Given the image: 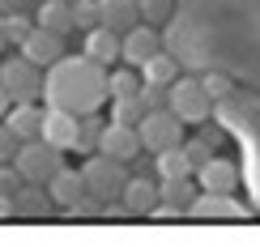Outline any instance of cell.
Here are the masks:
<instances>
[{"label": "cell", "instance_id": "cell-1", "mask_svg": "<svg viewBox=\"0 0 260 247\" xmlns=\"http://www.w3.org/2000/svg\"><path fill=\"white\" fill-rule=\"evenodd\" d=\"M43 102L73 115H90L107 102V68L90 56H60L43 73Z\"/></svg>", "mask_w": 260, "mask_h": 247}, {"label": "cell", "instance_id": "cell-2", "mask_svg": "<svg viewBox=\"0 0 260 247\" xmlns=\"http://www.w3.org/2000/svg\"><path fill=\"white\" fill-rule=\"evenodd\" d=\"M13 166H17V175L26 179V184H47V179L64 166V149H56L51 141L35 136V141H21V145H17Z\"/></svg>", "mask_w": 260, "mask_h": 247}, {"label": "cell", "instance_id": "cell-3", "mask_svg": "<svg viewBox=\"0 0 260 247\" xmlns=\"http://www.w3.org/2000/svg\"><path fill=\"white\" fill-rule=\"evenodd\" d=\"M137 136H141V149L162 154V149H171V145H183V120L171 111V107H154V111L141 115Z\"/></svg>", "mask_w": 260, "mask_h": 247}, {"label": "cell", "instance_id": "cell-4", "mask_svg": "<svg viewBox=\"0 0 260 247\" xmlns=\"http://www.w3.org/2000/svg\"><path fill=\"white\" fill-rule=\"evenodd\" d=\"M81 179H85V192L107 205V200H120V192L128 184V170H124V162H115L107 154H90V162L81 166Z\"/></svg>", "mask_w": 260, "mask_h": 247}, {"label": "cell", "instance_id": "cell-5", "mask_svg": "<svg viewBox=\"0 0 260 247\" xmlns=\"http://www.w3.org/2000/svg\"><path fill=\"white\" fill-rule=\"evenodd\" d=\"M0 85L9 90L13 102H39L43 98V68L26 56H9V60H0Z\"/></svg>", "mask_w": 260, "mask_h": 247}, {"label": "cell", "instance_id": "cell-6", "mask_svg": "<svg viewBox=\"0 0 260 247\" xmlns=\"http://www.w3.org/2000/svg\"><path fill=\"white\" fill-rule=\"evenodd\" d=\"M167 107L179 115L183 124H205V120H209L213 98L205 94L201 77H175V81L167 85Z\"/></svg>", "mask_w": 260, "mask_h": 247}, {"label": "cell", "instance_id": "cell-7", "mask_svg": "<svg viewBox=\"0 0 260 247\" xmlns=\"http://www.w3.org/2000/svg\"><path fill=\"white\" fill-rule=\"evenodd\" d=\"M188 218H197V222H243L247 209L231 192H197L192 205H188Z\"/></svg>", "mask_w": 260, "mask_h": 247}, {"label": "cell", "instance_id": "cell-8", "mask_svg": "<svg viewBox=\"0 0 260 247\" xmlns=\"http://www.w3.org/2000/svg\"><path fill=\"white\" fill-rule=\"evenodd\" d=\"M192 175H197L201 192H235L239 188V166H235L231 158H218V154H209Z\"/></svg>", "mask_w": 260, "mask_h": 247}, {"label": "cell", "instance_id": "cell-9", "mask_svg": "<svg viewBox=\"0 0 260 247\" xmlns=\"http://www.w3.org/2000/svg\"><path fill=\"white\" fill-rule=\"evenodd\" d=\"M99 154L115 158V162H133V158L141 154V136H137V128L111 124V120H107V124H103V136H99Z\"/></svg>", "mask_w": 260, "mask_h": 247}, {"label": "cell", "instance_id": "cell-10", "mask_svg": "<svg viewBox=\"0 0 260 247\" xmlns=\"http://www.w3.org/2000/svg\"><path fill=\"white\" fill-rule=\"evenodd\" d=\"M77 128H81V115L60 111V107H47V111H43L39 136H43V141H51L56 149H73V145H77Z\"/></svg>", "mask_w": 260, "mask_h": 247}, {"label": "cell", "instance_id": "cell-11", "mask_svg": "<svg viewBox=\"0 0 260 247\" xmlns=\"http://www.w3.org/2000/svg\"><path fill=\"white\" fill-rule=\"evenodd\" d=\"M154 51H162V39H158L149 26H133V30H124V34H120V64L141 68Z\"/></svg>", "mask_w": 260, "mask_h": 247}, {"label": "cell", "instance_id": "cell-12", "mask_svg": "<svg viewBox=\"0 0 260 247\" xmlns=\"http://www.w3.org/2000/svg\"><path fill=\"white\" fill-rule=\"evenodd\" d=\"M21 56L26 60H35L39 68H47V64H56L60 56H64V34H51V30H43V26H35L26 39H21Z\"/></svg>", "mask_w": 260, "mask_h": 247}, {"label": "cell", "instance_id": "cell-13", "mask_svg": "<svg viewBox=\"0 0 260 247\" xmlns=\"http://www.w3.org/2000/svg\"><path fill=\"white\" fill-rule=\"evenodd\" d=\"M47 196H51V205L69 209V205H77L81 196H90V192H85V179H81V170H69V166H60L56 175L47 179Z\"/></svg>", "mask_w": 260, "mask_h": 247}, {"label": "cell", "instance_id": "cell-14", "mask_svg": "<svg viewBox=\"0 0 260 247\" xmlns=\"http://www.w3.org/2000/svg\"><path fill=\"white\" fill-rule=\"evenodd\" d=\"M56 209L47 196V184H21L13 192V218H47Z\"/></svg>", "mask_w": 260, "mask_h": 247}, {"label": "cell", "instance_id": "cell-15", "mask_svg": "<svg viewBox=\"0 0 260 247\" xmlns=\"http://www.w3.org/2000/svg\"><path fill=\"white\" fill-rule=\"evenodd\" d=\"M85 56L94 64H103V68H111V64H120V34L107 26H94L85 30Z\"/></svg>", "mask_w": 260, "mask_h": 247}, {"label": "cell", "instance_id": "cell-16", "mask_svg": "<svg viewBox=\"0 0 260 247\" xmlns=\"http://www.w3.org/2000/svg\"><path fill=\"white\" fill-rule=\"evenodd\" d=\"M137 21H141L137 0H99V26L115 30V34H124V30H133Z\"/></svg>", "mask_w": 260, "mask_h": 247}, {"label": "cell", "instance_id": "cell-17", "mask_svg": "<svg viewBox=\"0 0 260 247\" xmlns=\"http://www.w3.org/2000/svg\"><path fill=\"white\" fill-rule=\"evenodd\" d=\"M120 200H124L128 218H149V209L158 205V188L149 184V179H128L124 192H120Z\"/></svg>", "mask_w": 260, "mask_h": 247}, {"label": "cell", "instance_id": "cell-18", "mask_svg": "<svg viewBox=\"0 0 260 247\" xmlns=\"http://www.w3.org/2000/svg\"><path fill=\"white\" fill-rule=\"evenodd\" d=\"M5 124L17 132V141H35L39 128H43V111H39V102H13V107H9V115H5Z\"/></svg>", "mask_w": 260, "mask_h": 247}, {"label": "cell", "instance_id": "cell-19", "mask_svg": "<svg viewBox=\"0 0 260 247\" xmlns=\"http://www.w3.org/2000/svg\"><path fill=\"white\" fill-rule=\"evenodd\" d=\"M35 26L51 30V34H73V5H64V0H43Z\"/></svg>", "mask_w": 260, "mask_h": 247}, {"label": "cell", "instance_id": "cell-20", "mask_svg": "<svg viewBox=\"0 0 260 247\" xmlns=\"http://www.w3.org/2000/svg\"><path fill=\"white\" fill-rule=\"evenodd\" d=\"M141 81H154V85H171L179 77V60L171 56V51H154V56H149L145 64H141Z\"/></svg>", "mask_w": 260, "mask_h": 247}, {"label": "cell", "instance_id": "cell-21", "mask_svg": "<svg viewBox=\"0 0 260 247\" xmlns=\"http://www.w3.org/2000/svg\"><path fill=\"white\" fill-rule=\"evenodd\" d=\"M197 184H192V175H179V179H162L158 184V200H167V205H175L179 213H188L192 196H197Z\"/></svg>", "mask_w": 260, "mask_h": 247}, {"label": "cell", "instance_id": "cell-22", "mask_svg": "<svg viewBox=\"0 0 260 247\" xmlns=\"http://www.w3.org/2000/svg\"><path fill=\"white\" fill-rule=\"evenodd\" d=\"M128 94H141V73L133 64L107 73V98H128Z\"/></svg>", "mask_w": 260, "mask_h": 247}, {"label": "cell", "instance_id": "cell-23", "mask_svg": "<svg viewBox=\"0 0 260 247\" xmlns=\"http://www.w3.org/2000/svg\"><path fill=\"white\" fill-rule=\"evenodd\" d=\"M154 166H158L162 179L192 175V162H188V154H183V145H171V149H162V154H154Z\"/></svg>", "mask_w": 260, "mask_h": 247}, {"label": "cell", "instance_id": "cell-24", "mask_svg": "<svg viewBox=\"0 0 260 247\" xmlns=\"http://www.w3.org/2000/svg\"><path fill=\"white\" fill-rule=\"evenodd\" d=\"M141 115H145V102H141V94H128V98H111V124H128L137 128Z\"/></svg>", "mask_w": 260, "mask_h": 247}, {"label": "cell", "instance_id": "cell-25", "mask_svg": "<svg viewBox=\"0 0 260 247\" xmlns=\"http://www.w3.org/2000/svg\"><path fill=\"white\" fill-rule=\"evenodd\" d=\"M137 13L145 26H167L175 17V0H137Z\"/></svg>", "mask_w": 260, "mask_h": 247}, {"label": "cell", "instance_id": "cell-26", "mask_svg": "<svg viewBox=\"0 0 260 247\" xmlns=\"http://www.w3.org/2000/svg\"><path fill=\"white\" fill-rule=\"evenodd\" d=\"M99 136H103V120H94V111L90 115H81V128H77V154H94L99 149Z\"/></svg>", "mask_w": 260, "mask_h": 247}, {"label": "cell", "instance_id": "cell-27", "mask_svg": "<svg viewBox=\"0 0 260 247\" xmlns=\"http://www.w3.org/2000/svg\"><path fill=\"white\" fill-rule=\"evenodd\" d=\"M35 30V21L26 17V9H17V13H5V43H17L21 47V39Z\"/></svg>", "mask_w": 260, "mask_h": 247}, {"label": "cell", "instance_id": "cell-28", "mask_svg": "<svg viewBox=\"0 0 260 247\" xmlns=\"http://www.w3.org/2000/svg\"><path fill=\"white\" fill-rule=\"evenodd\" d=\"M99 26V0H73V30Z\"/></svg>", "mask_w": 260, "mask_h": 247}, {"label": "cell", "instance_id": "cell-29", "mask_svg": "<svg viewBox=\"0 0 260 247\" xmlns=\"http://www.w3.org/2000/svg\"><path fill=\"white\" fill-rule=\"evenodd\" d=\"M201 85H205V94H209L213 102H226V98H231V90H235L231 77H222V73H205Z\"/></svg>", "mask_w": 260, "mask_h": 247}, {"label": "cell", "instance_id": "cell-30", "mask_svg": "<svg viewBox=\"0 0 260 247\" xmlns=\"http://www.w3.org/2000/svg\"><path fill=\"white\" fill-rule=\"evenodd\" d=\"M213 149H218V145H209V141H205V136H192V141H183V154H188V162H192V170H197V166L205 162V158L213 154Z\"/></svg>", "mask_w": 260, "mask_h": 247}, {"label": "cell", "instance_id": "cell-31", "mask_svg": "<svg viewBox=\"0 0 260 247\" xmlns=\"http://www.w3.org/2000/svg\"><path fill=\"white\" fill-rule=\"evenodd\" d=\"M141 102H145V111H154V107H167V85L141 81Z\"/></svg>", "mask_w": 260, "mask_h": 247}, {"label": "cell", "instance_id": "cell-32", "mask_svg": "<svg viewBox=\"0 0 260 247\" xmlns=\"http://www.w3.org/2000/svg\"><path fill=\"white\" fill-rule=\"evenodd\" d=\"M17 132H13V128H9L5 120H0V162H13V154H17Z\"/></svg>", "mask_w": 260, "mask_h": 247}, {"label": "cell", "instance_id": "cell-33", "mask_svg": "<svg viewBox=\"0 0 260 247\" xmlns=\"http://www.w3.org/2000/svg\"><path fill=\"white\" fill-rule=\"evenodd\" d=\"M21 184H26V179L17 175V166H13V162H0V192H5V196H13Z\"/></svg>", "mask_w": 260, "mask_h": 247}, {"label": "cell", "instance_id": "cell-34", "mask_svg": "<svg viewBox=\"0 0 260 247\" xmlns=\"http://www.w3.org/2000/svg\"><path fill=\"white\" fill-rule=\"evenodd\" d=\"M5 218H13V196H5V192H0V222Z\"/></svg>", "mask_w": 260, "mask_h": 247}, {"label": "cell", "instance_id": "cell-35", "mask_svg": "<svg viewBox=\"0 0 260 247\" xmlns=\"http://www.w3.org/2000/svg\"><path fill=\"white\" fill-rule=\"evenodd\" d=\"M30 0H0V13H17V9H26Z\"/></svg>", "mask_w": 260, "mask_h": 247}, {"label": "cell", "instance_id": "cell-36", "mask_svg": "<svg viewBox=\"0 0 260 247\" xmlns=\"http://www.w3.org/2000/svg\"><path fill=\"white\" fill-rule=\"evenodd\" d=\"M9 107H13V98H9V90H5V85H0V120H5V115H9Z\"/></svg>", "mask_w": 260, "mask_h": 247}, {"label": "cell", "instance_id": "cell-37", "mask_svg": "<svg viewBox=\"0 0 260 247\" xmlns=\"http://www.w3.org/2000/svg\"><path fill=\"white\" fill-rule=\"evenodd\" d=\"M201 136H205V141H209V145H218V141H222V132H218V128H213V124H209V128H201Z\"/></svg>", "mask_w": 260, "mask_h": 247}, {"label": "cell", "instance_id": "cell-38", "mask_svg": "<svg viewBox=\"0 0 260 247\" xmlns=\"http://www.w3.org/2000/svg\"><path fill=\"white\" fill-rule=\"evenodd\" d=\"M9 43H5V13H0V51H5Z\"/></svg>", "mask_w": 260, "mask_h": 247}, {"label": "cell", "instance_id": "cell-39", "mask_svg": "<svg viewBox=\"0 0 260 247\" xmlns=\"http://www.w3.org/2000/svg\"><path fill=\"white\" fill-rule=\"evenodd\" d=\"M64 5H73V0H64Z\"/></svg>", "mask_w": 260, "mask_h": 247}]
</instances>
